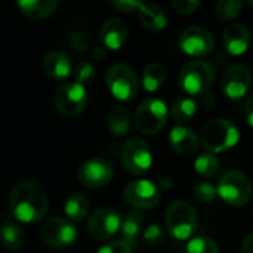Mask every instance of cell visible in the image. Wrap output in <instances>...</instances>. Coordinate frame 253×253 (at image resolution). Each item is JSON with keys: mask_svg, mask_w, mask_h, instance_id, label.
I'll use <instances>...</instances> for the list:
<instances>
[{"mask_svg": "<svg viewBox=\"0 0 253 253\" xmlns=\"http://www.w3.org/2000/svg\"><path fill=\"white\" fill-rule=\"evenodd\" d=\"M49 199L42 187L33 181L18 182L9 196V211L21 222L33 224L44 218Z\"/></svg>", "mask_w": 253, "mask_h": 253, "instance_id": "6da1fadb", "label": "cell"}, {"mask_svg": "<svg viewBox=\"0 0 253 253\" xmlns=\"http://www.w3.org/2000/svg\"><path fill=\"white\" fill-rule=\"evenodd\" d=\"M240 133L236 125L227 119L209 120L202 127V144L211 153H221L239 142Z\"/></svg>", "mask_w": 253, "mask_h": 253, "instance_id": "7a4b0ae2", "label": "cell"}, {"mask_svg": "<svg viewBox=\"0 0 253 253\" xmlns=\"http://www.w3.org/2000/svg\"><path fill=\"white\" fill-rule=\"evenodd\" d=\"M165 221L168 231L178 240L190 239L197 230V213L194 208L184 200H175L169 205Z\"/></svg>", "mask_w": 253, "mask_h": 253, "instance_id": "3957f363", "label": "cell"}, {"mask_svg": "<svg viewBox=\"0 0 253 253\" xmlns=\"http://www.w3.org/2000/svg\"><path fill=\"white\" fill-rule=\"evenodd\" d=\"M215 80V68L208 61H191L185 64L179 73L178 83L182 90L190 95H203L209 90Z\"/></svg>", "mask_w": 253, "mask_h": 253, "instance_id": "277c9868", "label": "cell"}, {"mask_svg": "<svg viewBox=\"0 0 253 253\" xmlns=\"http://www.w3.org/2000/svg\"><path fill=\"white\" fill-rule=\"evenodd\" d=\"M218 194L231 206H245L252 197V182L243 172L228 170L219 179Z\"/></svg>", "mask_w": 253, "mask_h": 253, "instance_id": "5b68a950", "label": "cell"}, {"mask_svg": "<svg viewBox=\"0 0 253 253\" xmlns=\"http://www.w3.org/2000/svg\"><path fill=\"white\" fill-rule=\"evenodd\" d=\"M168 120V107L159 98H147L144 99L136 113H135V125L139 132L153 135L163 129Z\"/></svg>", "mask_w": 253, "mask_h": 253, "instance_id": "8992f818", "label": "cell"}, {"mask_svg": "<svg viewBox=\"0 0 253 253\" xmlns=\"http://www.w3.org/2000/svg\"><path fill=\"white\" fill-rule=\"evenodd\" d=\"M105 82L108 90L120 101H132L139 90L133 70L125 64H113L105 74Z\"/></svg>", "mask_w": 253, "mask_h": 253, "instance_id": "52a82bcc", "label": "cell"}, {"mask_svg": "<svg viewBox=\"0 0 253 253\" xmlns=\"http://www.w3.org/2000/svg\"><path fill=\"white\" fill-rule=\"evenodd\" d=\"M53 102L56 110L64 116H77L87 105L86 87L77 82H64L56 87Z\"/></svg>", "mask_w": 253, "mask_h": 253, "instance_id": "ba28073f", "label": "cell"}, {"mask_svg": "<svg viewBox=\"0 0 253 253\" xmlns=\"http://www.w3.org/2000/svg\"><path fill=\"white\" fill-rule=\"evenodd\" d=\"M122 163L125 169L133 175L145 173L153 163L151 150L147 141L142 138H130L126 141L122 148Z\"/></svg>", "mask_w": 253, "mask_h": 253, "instance_id": "9c48e42d", "label": "cell"}, {"mask_svg": "<svg viewBox=\"0 0 253 253\" xmlns=\"http://www.w3.org/2000/svg\"><path fill=\"white\" fill-rule=\"evenodd\" d=\"M40 236L47 246L53 249H65L76 242L77 230L70 221L61 216H53L43 224Z\"/></svg>", "mask_w": 253, "mask_h": 253, "instance_id": "30bf717a", "label": "cell"}, {"mask_svg": "<svg viewBox=\"0 0 253 253\" xmlns=\"http://www.w3.org/2000/svg\"><path fill=\"white\" fill-rule=\"evenodd\" d=\"M178 44L190 56H206L215 49V37L209 30L193 25L179 34Z\"/></svg>", "mask_w": 253, "mask_h": 253, "instance_id": "8fae6325", "label": "cell"}, {"mask_svg": "<svg viewBox=\"0 0 253 253\" xmlns=\"http://www.w3.org/2000/svg\"><path fill=\"white\" fill-rule=\"evenodd\" d=\"M114 176V169L111 163L105 159H89L83 162L77 170V178L80 184L87 188H101L111 182Z\"/></svg>", "mask_w": 253, "mask_h": 253, "instance_id": "7c38bea8", "label": "cell"}, {"mask_svg": "<svg viewBox=\"0 0 253 253\" xmlns=\"http://www.w3.org/2000/svg\"><path fill=\"white\" fill-rule=\"evenodd\" d=\"M252 86V73L243 64H231L221 77V87L231 99L243 98Z\"/></svg>", "mask_w": 253, "mask_h": 253, "instance_id": "4fadbf2b", "label": "cell"}, {"mask_svg": "<svg viewBox=\"0 0 253 253\" xmlns=\"http://www.w3.org/2000/svg\"><path fill=\"white\" fill-rule=\"evenodd\" d=\"M120 215L111 208H101L93 212L87 222L89 234L96 240H108L114 237L122 228Z\"/></svg>", "mask_w": 253, "mask_h": 253, "instance_id": "5bb4252c", "label": "cell"}, {"mask_svg": "<svg viewBox=\"0 0 253 253\" xmlns=\"http://www.w3.org/2000/svg\"><path fill=\"white\" fill-rule=\"evenodd\" d=\"M125 199L138 209H151L160 200V187L148 179H136L126 185Z\"/></svg>", "mask_w": 253, "mask_h": 253, "instance_id": "9a60e30c", "label": "cell"}, {"mask_svg": "<svg viewBox=\"0 0 253 253\" xmlns=\"http://www.w3.org/2000/svg\"><path fill=\"white\" fill-rule=\"evenodd\" d=\"M222 42L231 55H242L249 49L251 31L243 24H230L222 34Z\"/></svg>", "mask_w": 253, "mask_h": 253, "instance_id": "2e32d148", "label": "cell"}, {"mask_svg": "<svg viewBox=\"0 0 253 253\" xmlns=\"http://www.w3.org/2000/svg\"><path fill=\"white\" fill-rule=\"evenodd\" d=\"M101 39L104 46L110 49H120L127 39V25L119 18H108L101 25Z\"/></svg>", "mask_w": 253, "mask_h": 253, "instance_id": "e0dca14e", "label": "cell"}, {"mask_svg": "<svg viewBox=\"0 0 253 253\" xmlns=\"http://www.w3.org/2000/svg\"><path fill=\"white\" fill-rule=\"evenodd\" d=\"M169 141H170V145L173 147V150L182 156H191L199 150L197 135L185 126L173 127L170 130Z\"/></svg>", "mask_w": 253, "mask_h": 253, "instance_id": "ac0fdd59", "label": "cell"}, {"mask_svg": "<svg viewBox=\"0 0 253 253\" xmlns=\"http://www.w3.org/2000/svg\"><path fill=\"white\" fill-rule=\"evenodd\" d=\"M43 70L49 77L55 80H64L71 74V62L65 53L50 52L43 59Z\"/></svg>", "mask_w": 253, "mask_h": 253, "instance_id": "d6986e66", "label": "cell"}, {"mask_svg": "<svg viewBox=\"0 0 253 253\" xmlns=\"http://www.w3.org/2000/svg\"><path fill=\"white\" fill-rule=\"evenodd\" d=\"M138 15L142 25L148 30L159 31L168 25V15L163 10V7H160L159 4L142 3L141 7L138 9Z\"/></svg>", "mask_w": 253, "mask_h": 253, "instance_id": "ffe728a7", "label": "cell"}, {"mask_svg": "<svg viewBox=\"0 0 253 253\" xmlns=\"http://www.w3.org/2000/svg\"><path fill=\"white\" fill-rule=\"evenodd\" d=\"M56 0H19L18 6L21 12L30 19H44L50 16L58 7Z\"/></svg>", "mask_w": 253, "mask_h": 253, "instance_id": "44dd1931", "label": "cell"}, {"mask_svg": "<svg viewBox=\"0 0 253 253\" xmlns=\"http://www.w3.org/2000/svg\"><path fill=\"white\" fill-rule=\"evenodd\" d=\"M142 224H144V215L139 211H130L123 219V224L120 228L122 240L130 245L132 248L136 246L138 239L141 236Z\"/></svg>", "mask_w": 253, "mask_h": 253, "instance_id": "7402d4cb", "label": "cell"}, {"mask_svg": "<svg viewBox=\"0 0 253 253\" xmlns=\"http://www.w3.org/2000/svg\"><path fill=\"white\" fill-rule=\"evenodd\" d=\"M107 126H108L110 132L116 136L126 135L130 129L129 110L125 105H114L110 110V114L107 119Z\"/></svg>", "mask_w": 253, "mask_h": 253, "instance_id": "603a6c76", "label": "cell"}, {"mask_svg": "<svg viewBox=\"0 0 253 253\" xmlns=\"http://www.w3.org/2000/svg\"><path fill=\"white\" fill-rule=\"evenodd\" d=\"M0 240L6 249L16 251L24 245L25 234H24V230L21 228V225H18L16 222H12V221H6V222H3V225L0 228Z\"/></svg>", "mask_w": 253, "mask_h": 253, "instance_id": "cb8c5ba5", "label": "cell"}, {"mask_svg": "<svg viewBox=\"0 0 253 253\" xmlns=\"http://www.w3.org/2000/svg\"><path fill=\"white\" fill-rule=\"evenodd\" d=\"M64 211L67 213V216L74 221V222H79L82 221L87 212H89V200L86 196L80 194V193H76V194H71L67 202H65V206H64Z\"/></svg>", "mask_w": 253, "mask_h": 253, "instance_id": "d4e9b609", "label": "cell"}, {"mask_svg": "<svg viewBox=\"0 0 253 253\" xmlns=\"http://www.w3.org/2000/svg\"><path fill=\"white\" fill-rule=\"evenodd\" d=\"M165 79H166V70L159 62L148 64L142 71V84L148 92H156L162 86Z\"/></svg>", "mask_w": 253, "mask_h": 253, "instance_id": "484cf974", "label": "cell"}, {"mask_svg": "<svg viewBox=\"0 0 253 253\" xmlns=\"http://www.w3.org/2000/svg\"><path fill=\"white\" fill-rule=\"evenodd\" d=\"M196 111H197V105L193 99L179 98L178 101L173 102L170 108V116L178 123H187L196 116Z\"/></svg>", "mask_w": 253, "mask_h": 253, "instance_id": "4316f807", "label": "cell"}, {"mask_svg": "<svg viewBox=\"0 0 253 253\" xmlns=\"http://www.w3.org/2000/svg\"><path fill=\"white\" fill-rule=\"evenodd\" d=\"M194 168H196L197 173H200L202 176H212L218 172L219 162L213 153H203L197 157Z\"/></svg>", "mask_w": 253, "mask_h": 253, "instance_id": "83f0119b", "label": "cell"}, {"mask_svg": "<svg viewBox=\"0 0 253 253\" xmlns=\"http://www.w3.org/2000/svg\"><path fill=\"white\" fill-rule=\"evenodd\" d=\"M243 3L240 0H219L215 6V13L222 21H231L242 12Z\"/></svg>", "mask_w": 253, "mask_h": 253, "instance_id": "f1b7e54d", "label": "cell"}, {"mask_svg": "<svg viewBox=\"0 0 253 253\" xmlns=\"http://www.w3.org/2000/svg\"><path fill=\"white\" fill-rule=\"evenodd\" d=\"M187 253H219V248L212 239L200 236L188 242Z\"/></svg>", "mask_w": 253, "mask_h": 253, "instance_id": "f546056e", "label": "cell"}, {"mask_svg": "<svg viewBox=\"0 0 253 253\" xmlns=\"http://www.w3.org/2000/svg\"><path fill=\"white\" fill-rule=\"evenodd\" d=\"M95 74H96V70L95 67L92 65V62L89 61H82L77 64V67L74 68L73 71V76H74V82L80 83V84H86V83H90L93 79H95Z\"/></svg>", "mask_w": 253, "mask_h": 253, "instance_id": "4dcf8cb0", "label": "cell"}, {"mask_svg": "<svg viewBox=\"0 0 253 253\" xmlns=\"http://www.w3.org/2000/svg\"><path fill=\"white\" fill-rule=\"evenodd\" d=\"M193 196L200 203H206V205L213 203L216 200V196H218V188L213 187L209 182H200V184L196 185V188L193 191Z\"/></svg>", "mask_w": 253, "mask_h": 253, "instance_id": "1f68e13d", "label": "cell"}, {"mask_svg": "<svg viewBox=\"0 0 253 253\" xmlns=\"http://www.w3.org/2000/svg\"><path fill=\"white\" fill-rule=\"evenodd\" d=\"M165 237H166L165 230L157 224L148 225L142 233V239L148 246H160L165 242Z\"/></svg>", "mask_w": 253, "mask_h": 253, "instance_id": "d6a6232c", "label": "cell"}, {"mask_svg": "<svg viewBox=\"0 0 253 253\" xmlns=\"http://www.w3.org/2000/svg\"><path fill=\"white\" fill-rule=\"evenodd\" d=\"M70 43H71V47L77 52H83L89 47V43H90V39L87 36V33L84 31H76L70 36Z\"/></svg>", "mask_w": 253, "mask_h": 253, "instance_id": "836d02e7", "label": "cell"}, {"mask_svg": "<svg viewBox=\"0 0 253 253\" xmlns=\"http://www.w3.org/2000/svg\"><path fill=\"white\" fill-rule=\"evenodd\" d=\"M98 253H132V246L120 239L104 245L102 248H99Z\"/></svg>", "mask_w": 253, "mask_h": 253, "instance_id": "e575fe53", "label": "cell"}, {"mask_svg": "<svg viewBox=\"0 0 253 253\" xmlns=\"http://www.w3.org/2000/svg\"><path fill=\"white\" fill-rule=\"evenodd\" d=\"M172 6L176 12L182 15H188V13H193L200 6V1L199 0H172Z\"/></svg>", "mask_w": 253, "mask_h": 253, "instance_id": "d590c367", "label": "cell"}, {"mask_svg": "<svg viewBox=\"0 0 253 253\" xmlns=\"http://www.w3.org/2000/svg\"><path fill=\"white\" fill-rule=\"evenodd\" d=\"M142 1H136V0H114L113 1V6L122 12H133V10H138L141 7Z\"/></svg>", "mask_w": 253, "mask_h": 253, "instance_id": "8d00e7d4", "label": "cell"}, {"mask_svg": "<svg viewBox=\"0 0 253 253\" xmlns=\"http://www.w3.org/2000/svg\"><path fill=\"white\" fill-rule=\"evenodd\" d=\"M245 114H246V119H248V123L253 127V93L248 98L246 101V105H245Z\"/></svg>", "mask_w": 253, "mask_h": 253, "instance_id": "74e56055", "label": "cell"}, {"mask_svg": "<svg viewBox=\"0 0 253 253\" xmlns=\"http://www.w3.org/2000/svg\"><path fill=\"white\" fill-rule=\"evenodd\" d=\"M105 56H107L105 46H96V47H93V50H92V58H93L95 61H102V59H105Z\"/></svg>", "mask_w": 253, "mask_h": 253, "instance_id": "f35d334b", "label": "cell"}, {"mask_svg": "<svg viewBox=\"0 0 253 253\" xmlns=\"http://www.w3.org/2000/svg\"><path fill=\"white\" fill-rule=\"evenodd\" d=\"M242 251H243V253H253V233L246 236V239L243 240Z\"/></svg>", "mask_w": 253, "mask_h": 253, "instance_id": "ab89813d", "label": "cell"}, {"mask_svg": "<svg viewBox=\"0 0 253 253\" xmlns=\"http://www.w3.org/2000/svg\"><path fill=\"white\" fill-rule=\"evenodd\" d=\"M159 187H160V190H169V188L172 187V178L163 176V178L160 179V182H159Z\"/></svg>", "mask_w": 253, "mask_h": 253, "instance_id": "60d3db41", "label": "cell"}, {"mask_svg": "<svg viewBox=\"0 0 253 253\" xmlns=\"http://www.w3.org/2000/svg\"><path fill=\"white\" fill-rule=\"evenodd\" d=\"M251 3H252V4H253V0H252V1H251Z\"/></svg>", "mask_w": 253, "mask_h": 253, "instance_id": "b9f144b4", "label": "cell"}]
</instances>
